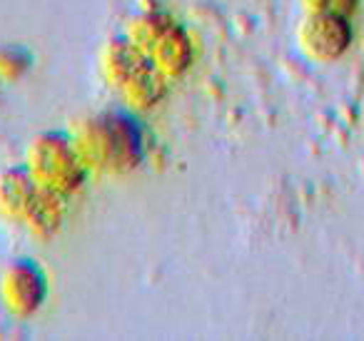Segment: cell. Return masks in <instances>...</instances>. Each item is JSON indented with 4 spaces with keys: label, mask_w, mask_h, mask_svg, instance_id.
Returning <instances> with one entry per match:
<instances>
[{
    "label": "cell",
    "mask_w": 364,
    "mask_h": 341,
    "mask_svg": "<svg viewBox=\"0 0 364 341\" xmlns=\"http://www.w3.org/2000/svg\"><path fill=\"white\" fill-rule=\"evenodd\" d=\"M107 67H110L107 72H110L112 82L122 87L132 105H152L160 97V72L132 45H125V43L112 45Z\"/></svg>",
    "instance_id": "obj_1"
},
{
    "label": "cell",
    "mask_w": 364,
    "mask_h": 341,
    "mask_svg": "<svg viewBox=\"0 0 364 341\" xmlns=\"http://www.w3.org/2000/svg\"><path fill=\"white\" fill-rule=\"evenodd\" d=\"M87 152L107 167L135 165L140 160V142L135 127L122 117H105L87 130Z\"/></svg>",
    "instance_id": "obj_2"
},
{
    "label": "cell",
    "mask_w": 364,
    "mask_h": 341,
    "mask_svg": "<svg viewBox=\"0 0 364 341\" xmlns=\"http://www.w3.org/2000/svg\"><path fill=\"white\" fill-rule=\"evenodd\" d=\"M36 172L53 192H68L80 185V167L73 157L70 147L55 137H46L36 145Z\"/></svg>",
    "instance_id": "obj_3"
},
{
    "label": "cell",
    "mask_w": 364,
    "mask_h": 341,
    "mask_svg": "<svg viewBox=\"0 0 364 341\" xmlns=\"http://www.w3.org/2000/svg\"><path fill=\"white\" fill-rule=\"evenodd\" d=\"M152 55H155V67L160 65L162 72H170V75L182 72V67L190 63V45L182 38L180 28L152 33Z\"/></svg>",
    "instance_id": "obj_4"
},
{
    "label": "cell",
    "mask_w": 364,
    "mask_h": 341,
    "mask_svg": "<svg viewBox=\"0 0 364 341\" xmlns=\"http://www.w3.org/2000/svg\"><path fill=\"white\" fill-rule=\"evenodd\" d=\"M6 294L13 311H23V314L33 311L36 304H41L43 299L41 276L28 269V266H13V271L6 279Z\"/></svg>",
    "instance_id": "obj_5"
}]
</instances>
